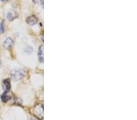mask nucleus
Segmentation results:
<instances>
[{
    "label": "nucleus",
    "mask_w": 137,
    "mask_h": 120,
    "mask_svg": "<svg viewBox=\"0 0 137 120\" xmlns=\"http://www.w3.org/2000/svg\"><path fill=\"white\" fill-rule=\"evenodd\" d=\"M12 78L15 81H19L21 80L25 75V72L23 69L20 68H15L12 70Z\"/></svg>",
    "instance_id": "obj_1"
},
{
    "label": "nucleus",
    "mask_w": 137,
    "mask_h": 120,
    "mask_svg": "<svg viewBox=\"0 0 137 120\" xmlns=\"http://www.w3.org/2000/svg\"><path fill=\"white\" fill-rule=\"evenodd\" d=\"M33 114L36 117L42 119L43 116V106L42 104H38L33 109Z\"/></svg>",
    "instance_id": "obj_2"
},
{
    "label": "nucleus",
    "mask_w": 137,
    "mask_h": 120,
    "mask_svg": "<svg viewBox=\"0 0 137 120\" xmlns=\"http://www.w3.org/2000/svg\"><path fill=\"white\" fill-rule=\"evenodd\" d=\"M38 21H39V20H38V18L35 15L29 16V17H28L26 20V23L31 26L35 25L36 24L38 23Z\"/></svg>",
    "instance_id": "obj_3"
},
{
    "label": "nucleus",
    "mask_w": 137,
    "mask_h": 120,
    "mask_svg": "<svg viewBox=\"0 0 137 120\" xmlns=\"http://www.w3.org/2000/svg\"><path fill=\"white\" fill-rule=\"evenodd\" d=\"M14 44V41L13 40V39L11 38L10 37H8L6 38V39L4 41V47L6 49L9 50L13 46Z\"/></svg>",
    "instance_id": "obj_4"
},
{
    "label": "nucleus",
    "mask_w": 137,
    "mask_h": 120,
    "mask_svg": "<svg viewBox=\"0 0 137 120\" xmlns=\"http://www.w3.org/2000/svg\"><path fill=\"white\" fill-rule=\"evenodd\" d=\"M11 88L10 81L9 79H6L3 82V89L4 92H9Z\"/></svg>",
    "instance_id": "obj_5"
},
{
    "label": "nucleus",
    "mask_w": 137,
    "mask_h": 120,
    "mask_svg": "<svg viewBox=\"0 0 137 120\" xmlns=\"http://www.w3.org/2000/svg\"><path fill=\"white\" fill-rule=\"evenodd\" d=\"M18 13L15 11H11L7 14V18L9 21H13L14 20L16 19L18 17Z\"/></svg>",
    "instance_id": "obj_6"
},
{
    "label": "nucleus",
    "mask_w": 137,
    "mask_h": 120,
    "mask_svg": "<svg viewBox=\"0 0 137 120\" xmlns=\"http://www.w3.org/2000/svg\"><path fill=\"white\" fill-rule=\"evenodd\" d=\"M38 58L39 61L41 63H43V46H40L38 50Z\"/></svg>",
    "instance_id": "obj_7"
},
{
    "label": "nucleus",
    "mask_w": 137,
    "mask_h": 120,
    "mask_svg": "<svg viewBox=\"0 0 137 120\" xmlns=\"http://www.w3.org/2000/svg\"><path fill=\"white\" fill-rule=\"evenodd\" d=\"M1 100L3 102H7L10 99V96L8 95V92H4L1 97Z\"/></svg>",
    "instance_id": "obj_8"
},
{
    "label": "nucleus",
    "mask_w": 137,
    "mask_h": 120,
    "mask_svg": "<svg viewBox=\"0 0 137 120\" xmlns=\"http://www.w3.org/2000/svg\"><path fill=\"white\" fill-rule=\"evenodd\" d=\"M24 52L25 53H26L27 54H31L33 52V49L32 47L31 46H26L24 48Z\"/></svg>",
    "instance_id": "obj_9"
},
{
    "label": "nucleus",
    "mask_w": 137,
    "mask_h": 120,
    "mask_svg": "<svg viewBox=\"0 0 137 120\" xmlns=\"http://www.w3.org/2000/svg\"><path fill=\"white\" fill-rule=\"evenodd\" d=\"M4 20H3L2 21H1V24H0V32L2 33H4L5 32V29H4Z\"/></svg>",
    "instance_id": "obj_10"
},
{
    "label": "nucleus",
    "mask_w": 137,
    "mask_h": 120,
    "mask_svg": "<svg viewBox=\"0 0 137 120\" xmlns=\"http://www.w3.org/2000/svg\"><path fill=\"white\" fill-rule=\"evenodd\" d=\"M40 3L42 6H43V0H40Z\"/></svg>",
    "instance_id": "obj_11"
},
{
    "label": "nucleus",
    "mask_w": 137,
    "mask_h": 120,
    "mask_svg": "<svg viewBox=\"0 0 137 120\" xmlns=\"http://www.w3.org/2000/svg\"><path fill=\"white\" fill-rule=\"evenodd\" d=\"M32 1H33V3H35V4H36V3H37L38 0H32Z\"/></svg>",
    "instance_id": "obj_12"
},
{
    "label": "nucleus",
    "mask_w": 137,
    "mask_h": 120,
    "mask_svg": "<svg viewBox=\"0 0 137 120\" xmlns=\"http://www.w3.org/2000/svg\"><path fill=\"white\" fill-rule=\"evenodd\" d=\"M1 59H0V67H1Z\"/></svg>",
    "instance_id": "obj_13"
},
{
    "label": "nucleus",
    "mask_w": 137,
    "mask_h": 120,
    "mask_svg": "<svg viewBox=\"0 0 137 120\" xmlns=\"http://www.w3.org/2000/svg\"><path fill=\"white\" fill-rule=\"evenodd\" d=\"M1 1H3V2H4V1H6V0H1Z\"/></svg>",
    "instance_id": "obj_14"
},
{
    "label": "nucleus",
    "mask_w": 137,
    "mask_h": 120,
    "mask_svg": "<svg viewBox=\"0 0 137 120\" xmlns=\"http://www.w3.org/2000/svg\"><path fill=\"white\" fill-rule=\"evenodd\" d=\"M10 1V0H6V1Z\"/></svg>",
    "instance_id": "obj_15"
}]
</instances>
